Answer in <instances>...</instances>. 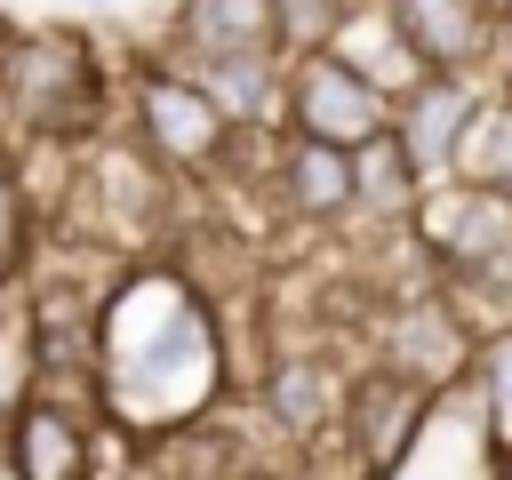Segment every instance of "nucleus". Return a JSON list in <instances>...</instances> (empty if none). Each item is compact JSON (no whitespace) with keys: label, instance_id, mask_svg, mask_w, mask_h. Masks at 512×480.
<instances>
[{"label":"nucleus","instance_id":"f257e3e1","mask_svg":"<svg viewBox=\"0 0 512 480\" xmlns=\"http://www.w3.org/2000/svg\"><path fill=\"white\" fill-rule=\"evenodd\" d=\"M104 416L136 432H184L208 416L224 384V344L208 304L168 272H120L104 304V352H96Z\"/></svg>","mask_w":512,"mask_h":480},{"label":"nucleus","instance_id":"f03ea898","mask_svg":"<svg viewBox=\"0 0 512 480\" xmlns=\"http://www.w3.org/2000/svg\"><path fill=\"white\" fill-rule=\"evenodd\" d=\"M0 112L16 120L24 144H80L104 120V64L88 32L72 24H32L0 40Z\"/></svg>","mask_w":512,"mask_h":480},{"label":"nucleus","instance_id":"7ed1b4c3","mask_svg":"<svg viewBox=\"0 0 512 480\" xmlns=\"http://www.w3.org/2000/svg\"><path fill=\"white\" fill-rule=\"evenodd\" d=\"M128 120H136V144H144L168 176H224V168H232L240 128L216 112V96L200 88L192 64H136V80H128Z\"/></svg>","mask_w":512,"mask_h":480},{"label":"nucleus","instance_id":"20e7f679","mask_svg":"<svg viewBox=\"0 0 512 480\" xmlns=\"http://www.w3.org/2000/svg\"><path fill=\"white\" fill-rule=\"evenodd\" d=\"M280 128L312 136V144H336V152H360V144H376V136L400 128V96L384 80H368L344 48H312V56H288Z\"/></svg>","mask_w":512,"mask_h":480},{"label":"nucleus","instance_id":"39448f33","mask_svg":"<svg viewBox=\"0 0 512 480\" xmlns=\"http://www.w3.org/2000/svg\"><path fill=\"white\" fill-rule=\"evenodd\" d=\"M104 432H112L104 408L40 392L32 408H16L0 424V464H8V480H120V472H104Z\"/></svg>","mask_w":512,"mask_h":480},{"label":"nucleus","instance_id":"423d86ee","mask_svg":"<svg viewBox=\"0 0 512 480\" xmlns=\"http://www.w3.org/2000/svg\"><path fill=\"white\" fill-rule=\"evenodd\" d=\"M376 344H384L376 360L400 368V376H416L424 392H456V384H472V368H480V328L448 304L440 280L408 288V296L392 304V320H384Z\"/></svg>","mask_w":512,"mask_h":480},{"label":"nucleus","instance_id":"0eeeda50","mask_svg":"<svg viewBox=\"0 0 512 480\" xmlns=\"http://www.w3.org/2000/svg\"><path fill=\"white\" fill-rule=\"evenodd\" d=\"M432 408H440V392H424L416 376L368 360L352 376V400H344V448H352V464H368V480H392L416 456V440L432 432Z\"/></svg>","mask_w":512,"mask_h":480},{"label":"nucleus","instance_id":"6e6552de","mask_svg":"<svg viewBox=\"0 0 512 480\" xmlns=\"http://www.w3.org/2000/svg\"><path fill=\"white\" fill-rule=\"evenodd\" d=\"M384 16L424 80H480L504 40V0H384Z\"/></svg>","mask_w":512,"mask_h":480},{"label":"nucleus","instance_id":"1a4fd4ad","mask_svg":"<svg viewBox=\"0 0 512 480\" xmlns=\"http://www.w3.org/2000/svg\"><path fill=\"white\" fill-rule=\"evenodd\" d=\"M408 240L432 256V272H472L480 256H496L512 240V200L504 192H480V184H456L440 176L408 224Z\"/></svg>","mask_w":512,"mask_h":480},{"label":"nucleus","instance_id":"9d476101","mask_svg":"<svg viewBox=\"0 0 512 480\" xmlns=\"http://www.w3.org/2000/svg\"><path fill=\"white\" fill-rule=\"evenodd\" d=\"M264 416H272V432L280 440H296V448H320L328 432H344V400H352V376L336 368V360H320V352H280L272 368H264Z\"/></svg>","mask_w":512,"mask_h":480},{"label":"nucleus","instance_id":"9b49d317","mask_svg":"<svg viewBox=\"0 0 512 480\" xmlns=\"http://www.w3.org/2000/svg\"><path fill=\"white\" fill-rule=\"evenodd\" d=\"M424 192H432V176L416 168V152L400 144V128L352 152V216H360V224H376V232H408L416 208H424Z\"/></svg>","mask_w":512,"mask_h":480},{"label":"nucleus","instance_id":"f8f14e48","mask_svg":"<svg viewBox=\"0 0 512 480\" xmlns=\"http://www.w3.org/2000/svg\"><path fill=\"white\" fill-rule=\"evenodd\" d=\"M216 56H280L272 0H176V64Z\"/></svg>","mask_w":512,"mask_h":480},{"label":"nucleus","instance_id":"ddd939ff","mask_svg":"<svg viewBox=\"0 0 512 480\" xmlns=\"http://www.w3.org/2000/svg\"><path fill=\"white\" fill-rule=\"evenodd\" d=\"M480 88H488V80H416V88L400 96V144L416 152V168H424L432 184L456 168V144H464V120H472Z\"/></svg>","mask_w":512,"mask_h":480},{"label":"nucleus","instance_id":"4468645a","mask_svg":"<svg viewBox=\"0 0 512 480\" xmlns=\"http://www.w3.org/2000/svg\"><path fill=\"white\" fill-rule=\"evenodd\" d=\"M272 192H280V208H288V216H304V224H336V216H352V152H336V144H312V136H288V128H280Z\"/></svg>","mask_w":512,"mask_h":480},{"label":"nucleus","instance_id":"2eb2a0df","mask_svg":"<svg viewBox=\"0 0 512 480\" xmlns=\"http://www.w3.org/2000/svg\"><path fill=\"white\" fill-rule=\"evenodd\" d=\"M200 88L216 96V112L232 128H280V104H288V56H216V64H192Z\"/></svg>","mask_w":512,"mask_h":480},{"label":"nucleus","instance_id":"dca6fc26","mask_svg":"<svg viewBox=\"0 0 512 480\" xmlns=\"http://www.w3.org/2000/svg\"><path fill=\"white\" fill-rule=\"evenodd\" d=\"M40 392H48V344H40V312L16 280V288H0V424L16 408H32Z\"/></svg>","mask_w":512,"mask_h":480},{"label":"nucleus","instance_id":"f3484780","mask_svg":"<svg viewBox=\"0 0 512 480\" xmlns=\"http://www.w3.org/2000/svg\"><path fill=\"white\" fill-rule=\"evenodd\" d=\"M456 184H480V192H504L512 200V80H488L472 120H464V144H456Z\"/></svg>","mask_w":512,"mask_h":480},{"label":"nucleus","instance_id":"a211bd4d","mask_svg":"<svg viewBox=\"0 0 512 480\" xmlns=\"http://www.w3.org/2000/svg\"><path fill=\"white\" fill-rule=\"evenodd\" d=\"M472 392H480V456H488V472H504L512 464V328L480 336Z\"/></svg>","mask_w":512,"mask_h":480},{"label":"nucleus","instance_id":"6ab92c4d","mask_svg":"<svg viewBox=\"0 0 512 480\" xmlns=\"http://www.w3.org/2000/svg\"><path fill=\"white\" fill-rule=\"evenodd\" d=\"M368 0H272V32H280V56H312V48H336L352 32Z\"/></svg>","mask_w":512,"mask_h":480},{"label":"nucleus","instance_id":"aec40b11","mask_svg":"<svg viewBox=\"0 0 512 480\" xmlns=\"http://www.w3.org/2000/svg\"><path fill=\"white\" fill-rule=\"evenodd\" d=\"M32 248H40V208L16 176V160L0 152V288H16L32 272Z\"/></svg>","mask_w":512,"mask_h":480},{"label":"nucleus","instance_id":"412c9836","mask_svg":"<svg viewBox=\"0 0 512 480\" xmlns=\"http://www.w3.org/2000/svg\"><path fill=\"white\" fill-rule=\"evenodd\" d=\"M240 480H304V464H264V456H248Z\"/></svg>","mask_w":512,"mask_h":480},{"label":"nucleus","instance_id":"4be33fe9","mask_svg":"<svg viewBox=\"0 0 512 480\" xmlns=\"http://www.w3.org/2000/svg\"><path fill=\"white\" fill-rule=\"evenodd\" d=\"M304 480H328V472H312V464H304Z\"/></svg>","mask_w":512,"mask_h":480},{"label":"nucleus","instance_id":"5701e85b","mask_svg":"<svg viewBox=\"0 0 512 480\" xmlns=\"http://www.w3.org/2000/svg\"><path fill=\"white\" fill-rule=\"evenodd\" d=\"M496 480H512V464H504V472H496Z\"/></svg>","mask_w":512,"mask_h":480},{"label":"nucleus","instance_id":"b1692460","mask_svg":"<svg viewBox=\"0 0 512 480\" xmlns=\"http://www.w3.org/2000/svg\"><path fill=\"white\" fill-rule=\"evenodd\" d=\"M88 8H104V0H88Z\"/></svg>","mask_w":512,"mask_h":480}]
</instances>
